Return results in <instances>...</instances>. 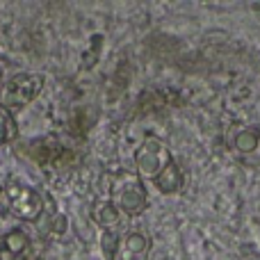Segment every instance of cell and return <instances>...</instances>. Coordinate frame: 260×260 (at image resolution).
<instances>
[{"label":"cell","instance_id":"obj_10","mask_svg":"<svg viewBox=\"0 0 260 260\" xmlns=\"http://www.w3.org/2000/svg\"><path fill=\"white\" fill-rule=\"evenodd\" d=\"M16 137H18V126H16V121H14L12 112L0 105V146L12 144Z\"/></svg>","mask_w":260,"mask_h":260},{"label":"cell","instance_id":"obj_1","mask_svg":"<svg viewBox=\"0 0 260 260\" xmlns=\"http://www.w3.org/2000/svg\"><path fill=\"white\" fill-rule=\"evenodd\" d=\"M110 194H112L110 201L121 212H126L128 217L142 215L148 208V197H146L142 178L137 174H130V171H121V174L112 176V180H110Z\"/></svg>","mask_w":260,"mask_h":260},{"label":"cell","instance_id":"obj_5","mask_svg":"<svg viewBox=\"0 0 260 260\" xmlns=\"http://www.w3.org/2000/svg\"><path fill=\"white\" fill-rule=\"evenodd\" d=\"M229 146L244 165H260V130L249 126H233L229 133Z\"/></svg>","mask_w":260,"mask_h":260},{"label":"cell","instance_id":"obj_9","mask_svg":"<svg viewBox=\"0 0 260 260\" xmlns=\"http://www.w3.org/2000/svg\"><path fill=\"white\" fill-rule=\"evenodd\" d=\"M153 183H155V187L160 189L162 194H176V192H180V189H183L185 178H183L180 167L176 165V160H171L169 165L162 169V174L153 180Z\"/></svg>","mask_w":260,"mask_h":260},{"label":"cell","instance_id":"obj_2","mask_svg":"<svg viewBox=\"0 0 260 260\" xmlns=\"http://www.w3.org/2000/svg\"><path fill=\"white\" fill-rule=\"evenodd\" d=\"M44 82L46 78L41 73H16L14 78H9L5 82L3 91H0V105L9 112L23 110L41 94Z\"/></svg>","mask_w":260,"mask_h":260},{"label":"cell","instance_id":"obj_8","mask_svg":"<svg viewBox=\"0 0 260 260\" xmlns=\"http://www.w3.org/2000/svg\"><path fill=\"white\" fill-rule=\"evenodd\" d=\"M91 219L94 224H99L101 229H105L108 233H114V229L121 221V210L114 206L112 201H96L91 208Z\"/></svg>","mask_w":260,"mask_h":260},{"label":"cell","instance_id":"obj_3","mask_svg":"<svg viewBox=\"0 0 260 260\" xmlns=\"http://www.w3.org/2000/svg\"><path fill=\"white\" fill-rule=\"evenodd\" d=\"M171 160H174V157H171L167 144L162 142L160 137H155V135H148V137L139 144L137 151H135V165H137L139 178L155 180Z\"/></svg>","mask_w":260,"mask_h":260},{"label":"cell","instance_id":"obj_4","mask_svg":"<svg viewBox=\"0 0 260 260\" xmlns=\"http://www.w3.org/2000/svg\"><path fill=\"white\" fill-rule=\"evenodd\" d=\"M5 197H7L9 212L21 221H37L44 215V199L37 189L25 185H9L5 189Z\"/></svg>","mask_w":260,"mask_h":260},{"label":"cell","instance_id":"obj_7","mask_svg":"<svg viewBox=\"0 0 260 260\" xmlns=\"http://www.w3.org/2000/svg\"><path fill=\"white\" fill-rule=\"evenodd\" d=\"M148 253H151V238L142 231H128L119 235L112 260H148Z\"/></svg>","mask_w":260,"mask_h":260},{"label":"cell","instance_id":"obj_6","mask_svg":"<svg viewBox=\"0 0 260 260\" xmlns=\"http://www.w3.org/2000/svg\"><path fill=\"white\" fill-rule=\"evenodd\" d=\"M0 260H37L32 240L25 231L12 229L0 238Z\"/></svg>","mask_w":260,"mask_h":260}]
</instances>
